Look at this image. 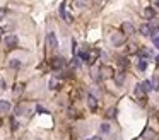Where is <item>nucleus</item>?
Listing matches in <instances>:
<instances>
[{"instance_id":"obj_1","label":"nucleus","mask_w":159,"mask_h":140,"mask_svg":"<svg viewBox=\"0 0 159 140\" xmlns=\"http://www.w3.org/2000/svg\"><path fill=\"white\" fill-rule=\"evenodd\" d=\"M46 44H48V48H51V50L58 48V39H56V34L53 31H50L48 34H46Z\"/></svg>"},{"instance_id":"obj_2","label":"nucleus","mask_w":159,"mask_h":140,"mask_svg":"<svg viewBox=\"0 0 159 140\" xmlns=\"http://www.w3.org/2000/svg\"><path fill=\"white\" fill-rule=\"evenodd\" d=\"M113 69H111L110 65H103L101 69H99V79H111L113 77Z\"/></svg>"},{"instance_id":"obj_3","label":"nucleus","mask_w":159,"mask_h":140,"mask_svg":"<svg viewBox=\"0 0 159 140\" xmlns=\"http://www.w3.org/2000/svg\"><path fill=\"white\" fill-rule=\"evenodd\" d=\"M111 43H113V46H122L125 43V36L122 33H113L111 34Z\"/></svg>"},{"instance_id":"obj_4","label":"nucleus","mask_w":159,"mask_h":140,"mask_svg":"<svg viewBox=\"0 0 159 140\" xmlns=\"http://www.w3.org/2000/svg\"><path fill=\"white\" fill-rule=\"evenodd\" d=\"M65 67V58L63 56H55L53 60H51V69L53 70H60Z\"/></svg>"},{"instance_id":"obj_5","label":"nucleus","mask_w":159,"mask_h":140,"mask_svg":"<svg viewBox=\"0 0 159 140\" xmlns=\"http://www.w3.org/2000/svg\"><path fill=\"white\" fill-rule=\"evenodd\" d=\"M135 33V28H133V24L132 22H123L122 24V34L123 36H130Z\"/></svg>"},{"instance_id":"obj_6","label":"nucleus","mask_w":159,"mask_h":140,"mask_svg":"<svg viewBox=\"0 0 159 140\" xmlns=\"http://www.w3.org/2000/svg\"><path fill=\"white\" fill-rule=\"evenodd\" d=\"M17 44H19V39H17L15 34H10L5 38V46L7 48H17Z\"/></svg>"},{"instance_id":"obj_7","label":"nucleus","mask_w":159,"mask_h":140,"mask_svg":"<svg viewBox=\"0 0 159 140\" xmlns=\"http://www.w3.org/2000/svg\"><path fill=\"white\" fill-rule=\"evenodd\" d=\"M135 96H137V99L142 103V104L145 103V91H144V87H142V84L135 85Z\"/></svg>"},{"instance_id":"obj_8","label":"nucleus","mask_w":159,"mask_h":140,"mask_svg":"<svg viewBox=\"0 0 159 140\" xmlns=\"http://www.w3.org/2000/svg\"><path fill=\"white\" fill-rule=\"evenodd\" d=\"M113 79H115V84H117V85H123V82H125V72H123V70L115 72V74H113Z\"/></svg>"},{"instance_id":"obj_9","label":"nucleus","mask_w":159,"mask_h":140,"mask_svg":"<svg viewBox=\"0 0 159 140\" xmlns=\"http://www.w3.org/2000/svg\"><path fill=\"white\" fill-rule=\"evenodd\" d=\"M87 106H89L91 111H96V109H97V99H96V96L87 94Z\"/></svg>"},{"instance_id":"obj_10","label":"nucleus","mask_w":159,"mask_h":140,"mask_svg":"<svg viewBox=\"0 0 159 140\" xmlns=\"http://www.w3.org/2000/svg\"><path fill=\"white\" fill-rule=\"evenodd\" d=\"M60 15H62V19L65 22H72V15L69 14V12H67V10H65V4H62V5H60Z\"/></svg>"},{"instance_id":"obj_11","label":"nucleus","mask_w":159,"mask_h":140,"mask_svg":"<svg viewBox=\"0 0 159 140\" xmlns=\"http://www.w3.org/2000/svg\"><path fill=\"white\" fill-rule=\"evenodd\" d=\"M10 111V103L5 99H0V113H9Z\"/></svg>"},{"instance_id":"obj_12","label":"nucleus","mask_w":159,"mask_h":140,"mask_svg":"<svg viewBox=\"0 0 159 140\" xmlns=\"http://www.w3.org/2000/svg\"><path fill=\"white\" fill-rule=\"evenodd\" d=\"M91 4H92V0H74V5L79 9H82V7H89Z\"/></svg>"},{"instance_id":"obj_13","label":"nucleus","mask_w":159,"mask_h":140,"mask_svg":"<svg viewBox=\"0 0 159 140\" xmlns=\"http://www.w3.org/2000/svg\"><path fill=\"white\" fill-rule=\"evenodd\" d=\"M118 65H120V69L125 72V69H128L130 62H128V58H125V56H120V58H118Z\"/></svg>"},{"instance_id":"obj_14","label":"nucleus","mask_w":159,"mask_h":140,"mask_svg":"<svg viewBox=\"0 0 159 140\" xmlns=\"http://www.w3.org/2000/svg\"><path fill=\"white\" fill-rule=\"evenodd\" d=\"M138 31H140V34H142V36H151V33H152V31H151V26H149V24H142Z\"/></svg>"},{"instance_id":"obj_15","label":"nucleus","mask_w":159,"mask_h":140,"mask_svg":"<svg viewBox=\"0 0 159 140\" xmlns=\"http://www.w3.org/2000/svg\"><path fill=\"white\" fill-rule=\"evenodd\" d=\"M154 15H156V10H154L152 7H147L144 10V17H145V19H154Z\"/></svg>"},{"instance_id":"obj_16","label":"nucleus","mask_w":159,"mask_h":140,"mask_svg":"<svg viewBox=\"0 0 159 140\" xmlns=\"http://www.w3.org/2000/svg\"><path fill=\"white\" fill-rule=\"evenodd\" d=\"M138 55H140V56H144V58H149V56H151L152 53H151V50H147V48H140V50H138ZM144 58H142V60H144Z\"/></svg>"},{"instance_id":"obj_17","label":"nucleus","mask_w":159,"mask_h":140,"mask_svg":"<svg viewBox=\"0 0 159 140\" xmlns=\"http://www.w3.org/2000/svg\"><path fill=\"white\" fill-rule=\"evenodd\" d=\"M117 116V108H110L108 111H106V118L111 120V118H115Z\"/></svg>"},{"instance_id":"obj_18","label":"nucleus","mask_w":159,"mask_h":140,"mask_svg":"<svg viewBox=\"0 0 159 140\" xmlns=\"http://www.w3.org/2000/svg\"><path fill=\"white\" fill-rule=\"evenodd\" d=\"M9 67H10V69H19V67H21V62H19V60H10V62H9Z\"/></svg>"},{"instance_id":"obj_19","label":"nucleus","mask_w":159,"mask_h":140,"mask_svg":"<svg viewBox=\"0 0 159 140\" xmlns=\"http://www.w3.org/2000/svg\"><path fill=\"white\" fill-rule=\"evenodd\" d=\"M142 87H144V91H145V92L152 91V82H151V80H145L144 84H142Z\"/></svg>"},{"instance_id":"obj_20","label":"nucleus","mask_w":159,"mask_h":140,"mask_svg":"<svg viewBox=\"0 0 159 140\" xmlns=\"http://www.w3.org/2000/svg\"><path fill=\"white\" fill-rule=\"evenodd\" d=\"M145 69H147V62L140 58V60H138V70H140V72H144Z\"/></svg>"},{"instance_id":"obj_21","label":"nucleus","mask_w":159,"mask_h":140,"mask_svg":"<svg viewBox=\"0 0 159 140\" xmlns=\"http://www.w3.org/2000/svg\"><path fill=\"white\" fill-rule=\"evenodd\" d=\"M152 44H154V48H159V34H152Z\"/></svg>"},{"instance_id":"obj_22","label":"nucleus","mask_w":159,"mask_h":140,"mask_svg":"<svg viewBox=\"0 0 159 140\" xmlns=\"http://www.w3.org/2000/svg\"><path fill=\"white\" fill-rule=\"evenodd\" d=\"M24 91V84H22V82H19V84L15 85V89H14V92L15 94H21V92Z\"/></svg>"},{"instance_id":"obj_23","label":"nucleus","mask_w":159,"mask_h":140,"mask_svg":"<svg viewBox=\"0 0 159 140\" xmlns=\"http://www.w3.org/2000/svg\"><path fill=\"white\" fill-rule=\"evenodd\" d=\"M79 65H81V62H79V58H74V60H72V62H70V69H77V67H79Z\"/></svg>"},{"instance_id":"obj_24","label":"nucleus","mask_w":159,"mask_h":140,"mask_svg":"<svg viewBox=\"0 0 159 140\" xmlns=\"http://www.w3.org/2000/svg\"><path fill=\"white\" fill-rule=\"evenodd\" d=\"M48 85H50V89H51V91H53V89H58V82H56L55 79H51Z\"/></svg>"},{"instance_id":"obj_25","label":"nucleus","mask_w":159,"mask_h":140,"mask_svg":"<svg viewBox=\"0 0 159 140\" xmlns=\"http://www.w3.org/2000/svg\"><path fill=\"white\" fill-rule=\"evenodd\" d=\"M101 133H110V125H108V123H103V125H101Z\"/></svg>"},{"instance_id":"obj_26","label":"nucleus","mask_w":159,"mask_h":140,"mask_svg":"<svg viewBox=\"0 0 159 140\" xmlns=\"http://www.w3.org/2000/svg\"><path fill=\"white\" fill-rule=\"evenodd\" d=\"M152 89H156V91L159 89V79H158V77L152 79Z\"/></svg>"},{"instance_id":"obj_27","label":"nucleus","mask_w":159,"mask_h":140,"mask_svg":"<svg viewBox=\"0 0 159 140\" xmlns=\"http://www.w3.org/2000/svg\"><path fill=\"white\" fill-rule=\"evenodd\" d=\"M137 51V46L135 44H128V53H135Z\"/></svg>"},{"instance_id":"obj_28","label":"nucleus","mask_w":159,"mask_h":140,"mask_svg":"<svg viewBox=\"0 0 159 140\" xmlns=\"http://www.w3.org/2000/svg\"><path fill=\"white\" fill-rule=\"evenodd\" d=\"M144 137H147V139H152V137H154V133H152L151 130H145V132H144Z\"/></svg>"},{"instance_id":"obj_29","label":"nucleus","mask_w":159,"mask_h":140,"mask_svg":"<svg viewBox=\"0 0 159 140\" xmlns=\"http://www.w3.org/2000/svg\"><path fill=\"white\" fill-rule=\"evenodd\" d=\"M5 15H7V10H5V9H0V21H2Z\"/></svg>"},{"instance_id":"obj_30","label":"nucleus","mask_w":159,"mask_h":140,"mask_svg":"<svg viewBox=\"0 0 159 140\" xmlns=\"http://www.w3.org/2000/svg\"><path fill=\"white\" fill-rule=\"evenodd\" d=\"M10 126H12V130H17V126H19V123H17L15 120H12V121H10Z\"/></svg>"},{"instance_id":"obj_31","label":"nucleus","mask_w":159,"mask_h":140,"mask_svg":"<svg viewBox=\"0 0 159 140\" xmlns=\"http://www.w3.org/2000/svg\"><path fill=\"white\" fill-rule=\"evenodd\" d=\"M69 113H70V116H72V118H75V116H77V111L74 109V108H70V109H69Z\"/></svg>"},{"instance_id":"obj_32","label":"nucleus","mask_w":159,"mask_h":140,"mask_svg":"<svg viewBox=\"0 0 159 140\" xmlns=\"http://www.w3.org/2000/svg\"><path fill=\"white\" fill-rule=\"evenodd\" d=\"M156 63H158V67H159V55L156 56Z\"/></svg>"},{"instance_id":"obj_33","label":"nucleus","mask_w":159,"mask_h":140,"mask_svg":"<svg viewBox=\"0 0 159 140\" xmlns=\"http://www.w3.org/2000/svg\"><path fill=\"white\" fill-rule=\"evenodd\" d=\"M156 118H158V120H159V111H158V113H156Z\"/></svg>"},{"instance_id":"obj_34","label":"nucleus","mask_w":159,"mask_h":140,"mask_svg":"<svg viewBox=\"0 0 159 140\" xmlns=\"http://www.w3.org/2000/svg\"><path fill=\"white\" fill-rule=\"evenodd\" d=\"M2 33H4V29H2V28H0V36H2Z\"/></svg>"},{"instance_id":"obj_35","label":"nucleus","mask_w":159,"mask_h":140,"mask_svg":"<svg viewBox=\"0 0 159 140\" xmlns=\"http://www.w3.org/2000/svg\"><path fill=\"white\" fill-rule=\"evenodd\" d=\"M2 123H4V121H2V118H0V126H2Z\"/></svg>"},{"instance_id":"obj_36","label":"nucleus","mask_w":159,"mask_h":140,"mask_svg":"<svg viewBox=\"0 0 159 140\" xmlns=\"http://www.w3.org/2000/svg\"><path fill=\"white\" fill-rule=\"evenodd\" d=\"M36 140H40V139H36Z\"/></svg>"}]
</instances>
